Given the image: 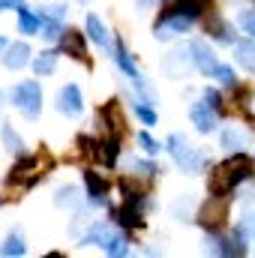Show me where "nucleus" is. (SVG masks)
Instances as JSON below:
<instances>
[{"label": "nucleus", "instance_id": "nucleus-1", "mask_svg": "<svg viewBox=\"0 0 255 258\" xmlns=\"http://www.w3.org/2000/svg\"><path fill=\"white\" fill-rule=\"evenodd\" d=\"M168 150H171L174 162H177L186 174H195V171H201V168H204L201 156L192 150V144L183 138V135H171V138H168Z\"/></svg>", "mask_w": 255, "mask_h": 258}, {"label": "nucleus", "instance_id": "nucleus-2", "mask_svg": "<svg viewBox=\"0 0 255 258\" xmlns=\"http://www.w3.org/2000/svg\"><path fill=\"white\" fill-rule=\"evenodd\" d=\"M12 99H15L18 111L27 114V117H36L39 108H42V90H39L36 81H24V84H18V87L12 90Z\"/></svg>", "mask_w": 255, "mask_h": 258}, {"label": "nucleus", "instance_id": "nucleus-3", "mask_svg": "<svg viewBox=\"0 0 255 258\" xmlns=\"http://www.w3.org/2000/svg\"><path fill=\"white\" fill-rule=\"evenodd\" d=\"M225 213H228V204H225L222 195H216V198H210V201L201 207L198 222H201L204 228H219V225L225 222Z\"/></svg>", "mask_w": 255, "mask_h": 258}, {"label": "nucleus", "instance_id": "nucleus-4", "mask_svg": "<svg viewBox=\"0 0 255 258\" xmlns=\"http://www.w3.org/2000/svg\"><path fill=\"white\" fill-rule=\"evenodd\" d=\"M189 24H192V15H186V12L171 15V18H165V21H159V24H156V39H171V36H177V33H183V30H189Z\"/></svg>", "mask_w": 255, "mask_h": 258}, {"label": "nucleus", "instance_id": "nucleus-5", "mask_svg": "<svg viewBox=\"0 0 255 258\" xmlns=\"http://www.w3.org/2000/svg\"><path fill=\"white\" fill-rule=\"evenodd\" d=\"M57 108L63 111L66 117H78V114H81L84 102H81V90H78L75 84H66L63 90H60V96H57Z\"/></svg>", "mask_w": 255, "mask_h": 258}, {"label": "nucleus", "instance_id": "nucleus-6", "mask_svg": "<svg viewBox=\"0 0 255 258\" xmlns=\"http://www.w3.org/2000/svg\"><path fill=\"white\" fill-rule=\"evenodd\" d=\"M192 60H195V66L204 72V75H213V69L219 66V60H216V54L210 51V45L207 42H192Z\"/></svg>", "mask_w": 255, "mask_h": 258}, {"label": "nucleus", "instance_id": "nucleus-7", "mask_svg": "<svg viewBox=\"0 0 255 258\" xmlns=\"http://www.w3.org/2000/svg\"><path fill=\"white\" fill-rule=\"evenodd\" d=\"M192 123L198 132H210V129L216 126V111H213V105L204 99V102H198V105H192Z\"/></svg>", "mask_w": 255, "mask_h": 258}, {"label": "nucleus", "instance_id": "nucleus-8", "mask_svg": "<svg viewBox=\"0 0 255 258\" xmlns=\"http://www.w3.org/2000/svg\"><path fill=\"white\" fill-rule=\"evenodd\" d=\"M225 168H228V174H231V180H234V186H237L240 180H246V177L252 174V159L240 150V153H234V156L225 162Z\"/></svg>", "mask_w": 255, "mask_h": 258}, {"label": "nucleus", "instance_id": "nucleus-9", "mask_svg": "<svg viewBox=\"0 0 255 258\" xmlns=\"http://www.w3.org/2000/svg\"><path fill=\"white\" fill-rule=\"evenodd\" d=\"M117 216V222L120 225H126V228H138L141 225V210H138V195H126V204L114 213Z\"/></svg>", "mask_w": 255, "mask_h": 258}, {"label": "nucleus", "instance_id": "nucleus-10", "mask_svg": "<svg viewBox=\"0 0 255 258\" xmlns=\"http://www.w3.org/2000/svg\"><path fill=\"white\" fill-rule=\"evenodd\" d=\"M222 144H225V150H231V153H240V150H246V144H249V135L243 132V129L231 126L222 132Z\"/></svg>", "mask_w": 255, "mask_h": 258}, {"label": "nucleus", "instance_id": "nucleus-11", "mask_svg": "<svg viewBox=\"0 0 255 258\" xmlns=\"http://www.w3.org/2000/svg\"><path fill=\"white\" fill-rule=\"evenodd\" d=\"M228 189H234V180H231L228 168H225V165L213 168V174H210V192L213 195H225Z\"/></svg>", "mask_w": 255, "mask_h": 258}, {"label": "nucleus", "instance_id": "nucleus-12", "mask_svg": "<svg viewBox=\"0 0 255 258\" xmlns=\"http://www.w3.org/2000/svg\"><path fill=\"white\" fill-rule=\"evenodd\" d=\"M87 33H90V39H93L99 48H108V51H114V45H111V39H108V33H105L102 21H99L96 15H87Z\"/></svg>", "mask_w": 255, "mask_h": 258}, {"label": "nucleus", "instance_id": "nucleus-13", "mask_svg": "<svg viewBox=\"0 0 255 258\" xmlns=\"http://www.w3.org/2000/svg\"><path fill=\"white\" fill-rule=\"evenodd\" d=\"M63 48L75 57V60H81V63H87V54H84V39H81V33H75V30H66L63 33Z\"/></svg>", "mask_w": 255, "mask_h": 258}, {"label": "nucleus", "instance_id": "nucleus-14", "mask_svg": "<svg viewBox=\"0 0 255 258\" xmlns=\"http://www.w3.org/2000/svg\"><path fill=\"white\" fill-rule=\"evenodd\" d=\"M27 60H30V48L27 45H12L9 54H3V66L6 69H21V66H27Z\"/></svg>", "mask_w": 255, "mask_h": 258}, {"label": "nucleus", "instance_id": "nucleus-15", "mask_svg": "<svg viewBox=\"0 0 255 258\" xmlns=\"http://www.w3.org/2000/svg\"><path fill=\"white\" fill-rule=\"evenodd\" d=\"M234 60L255 72V42H237L234 45Z\"/></svg>", "mask_w": 255, "mask_h": 258}, {"label": "nucleus", "instance_id": "nucleus-16", "mask_svg": "<svg viewBox=\"0 0 255 258\" xmlns=\"http://www.w3.org/2000/svg\"><path fill=\"white\" fill-rule=\"evenodd\" d=\"M84 180H87V192H90V198H93V204H102V195H105V189H108V183H105L99 174H93V171H87Z\"/></svg>", "mask_w": 255, "mask_h": 258}, {"label": "nucleus", "instance_id": "nucleus-17", "mask_svg": "<svg viewBox=\"0 0 255 258\" xmlns=\"http://www.w3.org/2000/svg\"><path fill=\"white\" fill-rule=\"evenodd\" d=\"M0 255L3 258H15V255H24V237L21 234H9L0 246Z\"/></svg>", "mask_w": 255, "mask_h": 258}, {"label": "nucleus", "instance_id": "nucleus-18", "mask_svg": "<svg viewBox=\"0 0 255 258\" xmlns=\"http://www.w3.org/2000/svg\"><path fill=\"white\" fill-rule=\"evenodd\" d=\"M54 66H57V51H42V54L33 60L36 75H51V72H54Z\"/></svg>", "mask_w": 255, "mask_h": 258}, {"label": "nucleus", "instance_id": "nucleus-19", "mask_svg": "<svg viewBox=\"0 0 255 258\" xmlns=\"http://www.w3.org/2000/svg\"><path fill=\"white\" fill-rule=\"evenodd\" d=\"M114 60H117V66L126 72L132 81H138V78H141V75H138V69H135V63L129 60V54L123 51V45H114Z\"/></svg>", "mask_w": 255, "mask_h": 258}, {"label": "nucleus", "instance_id": "nucleus-20", "mask_svg": "<svg viewBox=\"0 0 255 258\" xmlns=\"http://www.w3.org/2000/svg\"><path fill=\"white\" fill-rule=\"evenodd\" d=\"M96 159H102L105 165H114V162H117V141H102V144H96Z\"/></svg>", "mask_w": 255, "mask_h": 258}, {"label": "nucleus", "instance_id": "nucleus-21", "mask_svg": "<svg viewBox=\"0 0 255 258\" xmlns=\"http://www.w3.org/2000/svg\"><path fill=\"white\" fill-rule=\"evenodd\" d=\"M18 18H21V30H24V33H39V27H42V18L30 15L24 6L18 9Z\"/></svg>", "mask_w": 255, "mask_h": 258}, {"label": "nucleus", "instance_id": "nucleus-22", "mask_svg": "<svg viewBox=\"0 0 255 258\" xmlns=\"http://www.w3.org/2000/svg\"><path fill=\"white\" fill-rule=\"evenodd\" d=\"M102 117L108 120V126L114 129V132H123V117H120L117 105H105V108H102Z\"/></svg>", "mask_w": 255, "mask_h": 258}, {"label": "nucleus", "instance_id": "nucleus-23", "mask_svg": "<svg viewBox=\"0 0 255 258\" xmlns=\"http://www.w3.org/2000/svg\"><path fill=\"white\" fill-rule=\"evenodd\" d=\"M39 18H42L39 33H42L45 39H57V36H60V21H57V18H45V15H39Z\"/></svg>", "mask_w": 255, "mask_h": 258}, {"label": "nucleus", "instance_id": "nucleus-24", "mask_svg": "<svg viewBox=\"0 0 255 258\" xmlns=\"http://www.w3.org/2000/svg\"><path fill=\"white\" fill-rule=\"evenodd\" d=\"M102 246H105V252H108V255H126V240H123V237H117L114 231H111V237H108Z\"/></svg>", "mask_w": 255, "mask_h": 258}, {"label": "nucleus", "instance_id": "nucleus-25", "mask_svg": "<svg viewBox=\"0 0 255 258\" xmlns=\"http://www.w3.org/2000/svg\"><path fill=\"white\" fill-rule=\"evenodd\" d=\"M75 201H78V189L75 186H66L57 192V207H75Z\"/></svg>", "mask_w": 255, "mask_h": 258}, {"label": "nucleus", "instance_id": "nucleus-26", "mask_svg": "<svg viewBox=\"0 0 255 258\" xmlns=\"http://www.w3.org/2000/svg\"><path fill=\"white\" fill-rule=\"evenodd\" d=\"M3 141H6V150H12V153L21 150V138L12 132V126H3Z\"/></svg>", "mask_w": 255, "mask_h": 258}, {"label": "nucleus", "instance_id": "nucleus-27", "mask_svg": "<svg viewBox=\"0 0 255 258\" xmlns=\"http://www.w3.org/2000/svg\"><path fill=\"white\" fill-rule=\"evenodd\" d=\"M135 114H138V120H141V123H147V126H153V123H156L153 108H147V105H141V102H135Z\"/></svg>", "mask_w": 255, "mask_h": 258}, {"label": "nucleus", "instance_id": "nucleus-28", "mask_svg": "<svg viewBox=\"0 0 255 258\" xmlns=\"http://www.w3.org/2000/svg\"><path fill=\"white\" fill-rule=\"evenodd\" d=\"M213 78H219L222 84H234V69L225 63H219L216 69H213Z\"/></svg>", "mask_w": 255, "mask_h": 258}, {"label": "nucleus", "instance_id": "nucleus-29", "mask_svg": "<svg viewBox=\"0 0 255 258\" xmlns=\"http://www.w3.org/2000/svg\"><path fill=\"white\" fill-rule=\"evenodd\" d=\"M237 21H240V27H243L249 36H255V9H252V12H243Z\"/></svg>", "mask_w": 255, "mask_h": 258}, {"label": "nucleus", "instance_id": "nucleus-30", "mask_svg": "<svg viewBox=\"0 0 255 258\" xmlns=\"http://www.w3.org/2000/svg\"><path fill=\"white\" fill-rule=\"evenodd\" d=\"M132 171H141L144 177H153V174H156V165H150V162H141V159H135V162H132Z\"/></svg>", "mask_w": 255, "mask_h": 258}, {"label": "nucleus", "instance_id": "nucleus-31", "mask_svg": "<svg viewBox=\"0 0 255 258\" xmlns=\"http://www.w3.org/2000/svg\"><path fill=\"white\" fill-rule=\"evenodd\" d=\"M138 141H141V147H144V150H150V153H156V150H159V144H156L147 132H138Z\"/></svg>", "mask_w": 255, "mask_h": 258}, {"label": "nucleus", "instance_id": "nucleus-32", "mask_svg": "<svg viewBox=\"0 0 255 258\" xmlns=\"http://www.w3.org/2000/svg\"><path fill=\"white\" fill-rule=\"evenodd\" d=\"M63 6H60V3H51V6H48V9H45V18H57V21H60V18H63ZM39 15H42V12H39Z\"/></svg>", "mask_w": 255, "mask_h": 258}, {"label": "nucleus", "instance_id": "nucleus-33", "mask_svg": "<svg viewBox=\"0 0 255 258\" xmlns=\"http://www.w3.org/2000/svg\"><path fill=\"white\" fill-rule=\"evenodd\" d=\"M6 3V9H21V0H3Z\"/></svg>", "mask_w": 255, "mask_h": 258}, {"label": "nucleus", "instance_id": "nucleus-34", "mask_svg": "<svg viewBox=\"0 0 255 258\" xmlns=\"http://www.w3.org/2000/svg\"><path fill=\"white\" fill-rule=\"evenodd\" d=\"M243 231H249V234H252V237H255V216H252V219H249V222H246V225H243Z\"/></svg>", "mask_w": 255, "mask_h": 258}, {"label": "nucleus", "instance_id": "nucleus-35", "mask_svg": "<svg viewBox=\"0 0 255 258\" xmlns=\"http://www.w3.org/2000/svg\"><path fill=\"white\" fill-rule=\"evenodd\" d=\"M147 3H153V0H138V6H147Z\"/></svg>", "mask_w": 255, "mask_h": 258}, {"label": "nucleus", "instance_id": "nucleus-36", "mask_svg": "<svg viewBox=\"0 0 255 258\" xmlns=\"http://www.w3.org/2000/svg\"><path fill=\"white\" fill-rule=\"evenodd\" d=\"M3 48H6V39H3V36H0V51H3Z\"/></svg>", "mask_w": 255, "mask_h": 258}, {"label": "nucleus", "instance_id": "nucleus-37", "mask_svg": "<svg viewBox=\"0 0 255 258\" xmlns=\"http://www.w3.org/2000/svg\"><path fill=\"white\" fill-rule=\"evenodd\" d=\"M0 9H6V3H3V0H0Z\"/></svg>", "mask_w": 255, "mask_h": 258}]
</instances>
